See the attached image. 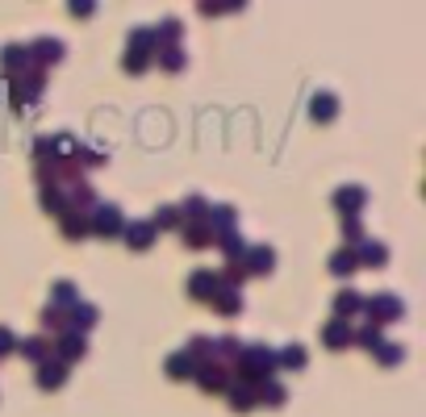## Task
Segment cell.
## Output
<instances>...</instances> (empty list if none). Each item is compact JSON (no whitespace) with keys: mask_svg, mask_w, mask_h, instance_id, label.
I'll return each mask as SVG.
<instances>
[{"mask_svg":"<svg viewBox=\"0 0 426 417\" xmlns=\"http://www.w3.org/2000/svg\"><path fill=\"white\" fill-rule=\"evenodd\" d=\"M356 305H360V301H356V297H351V292H347V297H339V309H343V313H351V309H356Z\"/></svg>","mask_w":426,"mask_h":417,"instance_id":"obj_1","label":"cell"}]
</instances>
